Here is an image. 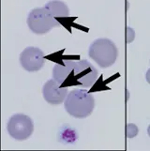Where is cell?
Returning <instances> with one entry per match:
<instances>
[{
  "label": "cell",
  "instance_id": "obj_2",
  "mask_svg": "<svg viewBox=\"0 0 150 151\" xmlns=\"http://www.w3.org/2000/svg\"><path fill=\"white\" fill-rule=\"evenodd\" d=\"M88 55L100 68L106 69L116 63L118 50L116 44L109 39L100 38L93 42L88 50Z\"/></svg>",
  "mask_w": 150,
  "mask_h": 151
},
{
  "label": "cell",
  "instance_id": "obj_10",
  "mask_svg": "<svg viewBox=\"0 0 150 151\" xmlns=\"http://www.w3.org/2000/svg\"><path fill=\"white\" fill-rule=\"evenodd\" d=\"M139 132V129L135 124L133 123H128L126 127V136L128 138H134L137 136Z\"/></svg>",
  "mask_w": 150,
  "mask_h": 151
},
{
  "label": "cell",
  "instance_id": "obj_11",
  "mask_svg": "<svg viewBox=\"0 0 150 151\" xmlns=\"http://www.w3.org/2000/svg\"><path fill=\"white\" fill-rule=\"evenodd\" d=\"M135 39V32L131 27L126 28V41L127 43H131Z\"/></svg>",
  "mask_w": 150,
  "mask_h": 151
},
{
  "label": "cell",
  "instance_id": "obj_1",
  "mask_svg": "<svg viewBox=\"0 0 150 151\" xmlns=\"http://www.w3.org/2000/svg\"><path fill=\"white\" fill-rule=\"evenodd\" d=\"M65 110L71 116L85 118L92 114L95 107V100L86 90H71L64 101Z\"/></svg>",
  "mask_w": 150,
  "mask_h": 151
},
{
  "label": "cell",
  "instance_id": "obj_9",
  "mask_svg": "<svg viewBox=\"0 0 150 151\" xmlns=\"http://www.w3.org/2000/svg\"><path fill=\"white\" fill-rule=\"evenodd\" d=\"M44 7L47 8L55 17H68L70 15V9L68 5L60 0L50 1Z\"/></svg>",
  "mask_w": 150,
  "mask_h": 151
},
{
  "label": "cell",
  "instance_id": "obj_4",
  "mask_svg": "<svg viewBox=\"0 0 150 151\" xmlns=\"http://www.w3.org/2000/svg\"><path fill=\"white\" fill-rule=\"evenodd\" d=\"M8 132L13 139L24 141L28 139L33 133L34 124L28 116L16 114L9 118L7 125Z\"/></svg>",
  "mask_w": 150,
  "mask_h": 151
},
{
  "label": "cell",
  "instance_id": "obj_13",
  "mask_svg": "<svg viewBox=\"0 0 150 151\" xmlns=\"http://www.w3.org/2000/svg\"><path fill=\"white\" fill-rule=\"evenodd\" d=\"M147 133H148L149 137H150V125H149V126H148V128H147Z\"/></svg>",
  "mask_w": 150,
  "mask_h": 151
},
{
  "label": "cell",
  "instance_id": "obj_6",
  "mask_svg": "<svg viewBox=\"0 0 150 151\" xmlns=\"http://www.w3.org/2000/svg\"><path fill=\"white\" fill-rule=\"evenodd\" d=\"M20 63L25 70L34 72L39 70L45 64L44 54L39 48L27 47L20 55Z\"/></svg>",
  "mask_w": 150,
  "mask_h": 151
},
{
  "label": "cell",
  "instance_id": "obj_3",
  "mask_svg": "<svg viewBox=\"0 0 150 151\" xmlns=\"http://www.w3.org/2000/svg\"><path fill=\"white\" fill-rule=\"evenodd\" d=\"M27 25L33 33L42 35L53 28L59 27V23L47 8H36L32 9L27 17Z\"/></svg>",
  "mask_w": 150,
  "mask_h": 151
},
{
  "label": "cell",
  "instance_id": "obj_5",
  "mask_svg": "<svg viewBox=\"0 0 150 151\" xmlns=\"http://www.w3.org/2000/svg\"><path fill=\"white\" fill-rule=\"evenodd\" d=\"M98 78V70L90 62L84 59L76 62L73 70L75 85L81 87H91Z\"/></svg>",
  "mask_w": 150,
  "mask_h": 151
},
{
  "label": "cell",
  "instance_id": "obj_7",
  "mask_svg": "<svg viewBox=\"0 0 150 151\" xmlns=\"http://www.w3.org/2000/svg\"><path fill=\"white\" fill-rule=\"evenodd\" d=\"M44 100L52 105H58L65 101L68 96V87H62L57 81L54 78L45 83L42 88Z\"/></svg>",
  "mask_w": 150,
  "mask_h": 151
},
{
  "label": "cell",
  "instance_id": "obj_8",
  "mask_svg": "<svg viewBox=\"0 0 150 151\" xmlns=\"http://www.w3.org/2000/svg\"><path fill=\"white\" fill-rule=\"evenodd\" d=\"M76 62L64 59L61 63L55 64L53 69V78L62 86L69 81L70 74L73 72Z\"/></svg>",
  "mask_w": 150,
  "mask_h": 151
},
{
  "label": "cell",
  "instance_id": "obj_12",
  "mask_svg": "<svg viewBox=\"0 0 150 151\" xmlns=\"http://www.w3.org/2000/svg\"><path fill=\"white\" fill-rule=\"evenodd\" d=\"M146 81H147L148 84H150V69H149V70H147V72H146Z\"/></svg>",
  "mask_w": 150,
  "mask_h": 151
}]
</instances>
